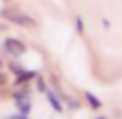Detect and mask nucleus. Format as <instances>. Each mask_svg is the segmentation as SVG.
Instances as JSON below:
<instances>
[{
  "label": "nucleus",
  "instance_id": "obj_1",
  "mask_svg": "<svg viewBox=\"0 0 122 119\" xmlns=\"http://www.w3.org/2000/svg\"><path fill=\"white\" fill-rule=\"evenodd\" d=\"M0 14H2L8 22H12V24H16V26H25V28H35L37 26L35 18L29 16V14H25V12H20V10H16V8H4Z\"/></svg>",
  "mask_w": 122,
  "mask_h": 119
},
{
  "label": "nucleus",
  "instance_id": "obj_2",
  "mask_svg": "<svg viewBox=\"0 0 122 119\" xmlns=\"http://www.w3.org/2000/svg\"><path fill=\"white\" fill-rule=\"evenodd\" d=\"M4 51H6V55L18 59V57H22L26 53V44L22 40H18V38L8 36V38H4Z\"/></svg>",
  "mask_w": 122,
  "mask_h": 119
},
{
  "label": "nucleus",
  "instance_id": "obj_3",
  "mask_svg": "<svg viewBox=\"0 0 122 119\" xmlns=\"http://www.w3.org/2000/svg\"><path fill=\"white\" fill-rule=\"evenodd\" d=\"M37 73L35 71H26V69H22L20 73H18L16 77H14V87H22V85H29L30 81H35Z\"/></svg>",
  "mask_w": 122,
  "mask_h": 119
},
{
  "label": "nucleus",
  "instance_id": "obj_4",
  "mask_svg": "<svg viewBox=\"0 0 122 119\" xmlns=\"http://www.w3.org/2000/svg\"><path fill=\"white\" fill-rule=\"evenodd\" d=\"M45 97H47V101H49V105L53 107V109L57 111V113H63V109H65V105L61 103V99H59V95L55 93V91H45Z\"/></svg>",
  "mask_w": 122,
  "mask_h": 119
},
{
  "label": "nucleus",
  "instance_id": "obj_5",
  "mask_svg": "<svg viewBox=\"0 0 122 119\" xmlns=\"http://www.w3.org/2000/svg\"><path fill=\"white\" fill-rule=\"evenodd\" d=\"M12 99H14V103L30 99V89H29V85H22V87H18V89L12 93Z\"/></svg>",
  "mask_w": 122,
  "mask_h": 119
},
{
  "label": "nucleus",
  "instance_id": "obj_6",
  "mask_svg": "<svg viewBox=\"0 0 122 119\" xmlns=\"http://www.w3.org/2000/svg\"><path fill=\"white\" fill-rule=\"evenodd\" d=\"M83 99L87 101V105H90L94 111H98V109L102 107V101H100V99H98L94 93H90V91H86V93H83Z\"/></svg>",
  "mask_w": 122,
  "mask_h": 119
},
{
  "label": "nucleus",
  "instance_id": "obj_7",
  "mask_svg": "<svg viewBox=\"0 0 122 119\" xmlns=\"http://www.w3.org/2000/svg\"><path fill=\"white\" fill-rule=\"evenodd\" d=\"M16 107H18V113L20 115H26V117H29L30 109H33V103H30V99H26V101H18Z\"/></svg>",
  "mask_w": 122,
  "mask_h": 119
},
{
  "label": "nucleus",
  "instance_id": "obj_8",
  "mask_svg": "<svg viewBox=\"0 0 122 119\" xmlns=\"http://www.w3.org/2000/svg\"><path fill=\"white\" fill-rule=\"evenodd\" d=\"M22 69H25V67H22L20 63H16V61H10V63H8V71H12L14 75H18Z\"/></svg>",
  "mask_w": 122,
  "mask_h": 119
},
{
  "label": "nucleus",
  "instance_id": "obj_9",
  "mask_svg": "<svg viewBox=\"0 0 122 119\" xmlns=\"http://www.w3.org/2000/svg\"><path fill=\"white\" fill-rule=\"evenodd\" d=\"M37 79V91L39 93H45L47 91V83H45V79H41V77H35Z\"/></svg>",
  "mask_w": 122,
  "mask_h": 119
},
{
  "label": "nucleus",
  "instance_id": "obj_10",
  "mask_svg": "<svg viewBox=\"0 0 122 119\" xmlns=\"http://www.w3.org/2000/svg\"><path fill=\"white\" fill-rule=\"evenodd\" d=\"M75 30H77V32L79 34H83V20H81V18H75Z\"/></svg>",
  "mask_w": 122,
  "mask_h": 119
},
{
  "label": "nucleus",
  "instance_id": "obj_11",
  "mask_svg": "<svg viewBox=\"0 0 122 119\" xmlns=\"http://www.w3.org/2000/svg\"><path fill=\"white\" fill-rule=\"evenodd\" d=\"M6 83H8V75L4 71H0V87H4Z\"/></svg>",
  "mask_w": 122,
  "mask_h": 119
},
{
  "label": "nucleus",
  "instance_id": "obj_12",
  "mask_svg": "<svg viewBox=\"0 0 122 119\" xmlns=\"http://www.w3.org/2000/svg\"><path fill=\"white\" fill-rule=\"evenodd\" d=\"M2 67H4V63H2V59H0V69H2Z\"/></svg>",
  "mask_w": 122,
  "mask_h": 119
},
{
  "label": "nucleus",
  "instance_id": "obj_13",
  "mask_svg": "<svg viewBox=\"0 0 122 119\" xmlns=\"http://www.w3.org/2000/svg\"><path fill=\"white\" fill-rule=\"evenodd\" d=\"M0 30H6V26H2V24H0Z\"/></svg>",
  "mask_w": 122,
  "mask_h": 119
}]
</instances>
